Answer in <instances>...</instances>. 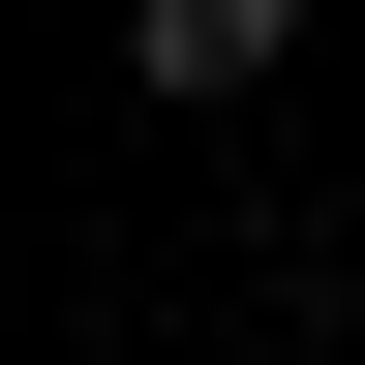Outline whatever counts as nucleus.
Masks as SVG:
<instances>
[{"label":"nucleus","instance_id":"1","mask_svg":"<svg viewBox=\"0 0 365 365\" xmlns=\"http://www.w3.org/2000/svg\"><path fill=\"white\" fill-rule=\"evenodd\" d=\"M122 61H153V91H182V122H244V91H274V61H304V0H122Z\"/></svg>","mask_w":365,"mask_h":365}]
</instances>
